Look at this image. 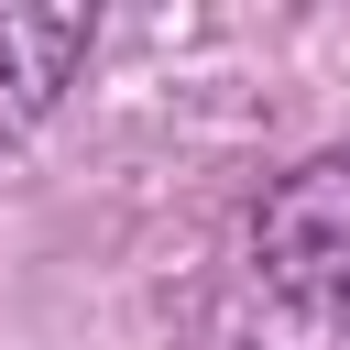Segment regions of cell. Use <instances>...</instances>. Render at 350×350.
Here are the masks:
<instances>
[{"mask_svg":"<svg viewBox=\"0 0 350 350\" xmlns=\"http://www.w3.org/2000/svg\"><path fill=\"white\" fill-rule=\"evenodd\" d=\"M262 273H273V295L350 284V153H317L262 197Z\"/></svg>","mask_w":350,"mask_h":350,"instance_id":"obj_1","label":"cell"},{"mask_svg":"<svg viewBox=\"0 0 350 350\" xmlns=\"http://www.w3.org/2000/svg\"><path fill=\"white\" fill-rule=\"evenodd\" d=\"M88 33H98L88 11H0V120L55 109V88L77 77Z\"/></svg>","mask_w":350,"mask_h":350,"instance_id":"obj_2","label":"cell"},{"mask_svg":"<svg viewBox=\"0 0 350 350\" xmlns=\"http://www.w3.org/2000/svg\"><path fill=\"white\" fill-rule=\"evenodd\" d=\"M262 350H350V284L339 295H273Z\"/></svg>","mask_w":350,"mask_h":350,"instance_id":"obj_3","label":"cell"}]
</instances>
